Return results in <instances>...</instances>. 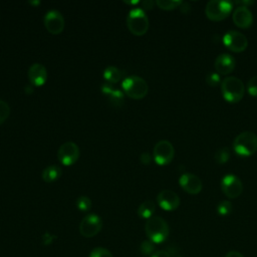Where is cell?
<instances>
[{"label": "cell", "instance_id": "obj_18", "mask_svg": "<svg viewBox=\"0 0 257 257\" xmlns=\"http://www.w3.org/2000/svg\"><path fill=\"white\" fill-rule=\"evenodd\" d=\"M61 168L57 165H50L48 167H46L42 173H41V177L42 180L46 183H52L54 181H56L60 176H61Z\"/></svg>", "mask_w": 257, "mask_h": 257}, {"label": "cell", "instance_id": "obj_13", "mask_svg": "<svg viewBox=\"0 0 257 257\" xmlns=\"http://www.w3.org/2000/svg\"><path fill=\"white\" fill-rule=\"evenodd\" d=\"M179 184L181 188L190 195L199 194L203 188L201 179L191 173L183 174L179 179Z\"/></svg>", "mask_w": 257, "mask_h": 257}, {"label": "cell", "instance_id": "obj_8", "mask_svg": "<svg viewBox=\"0 0 257 257\" xmlns=\"http://www.w3.org/2000/svg\"><path fill=\"white\" fill-rule=\"evenodd\" d=\"M102 228L101 218L94 213L87 214L82 218L79 224V232L85 238H91L97 235Z\"/></svg>", "mask_w": 257, "mask_h": 257}, {"label": "cell", "instance_id": "obj_29", "mask_svg": "<svg viewBox=\"0 0 257 257\" xmlns=\"http://www.w3.org/2000/svg\"><path fill=\"white\" fill-rule=\"evenodd\" d=\"M206 82L208 85H210L212 87H216L219 84L221 85V82H222L221 76L217 72H210L206 76Z\"/></svg>", "mask_w": 257, "mask_h": 257}, {"label": "cell", "instance_id": "obj_28", "mask_svg": "<svg viewBox=\"0 0 257 257\" xmlns=\"http://www.w3.org/2000/svg\"><path fill=\"white\" fill-rule=\"evenodd\" d=\"M88 257H113L111 252L103 247H95L93 248Z\"/></svg>", "mask_w": 257, "mask_h": 257}, {"label": "cell", "instance_id": "obj_11", "mask_svg": "<svg viewBox=\"0 0 257 257\" xmlns=\"http://www.w3.org/2000/svg\"><path fill=\"white\" fill-rule=\"evenodd\" d=\"M79 148L73 142L63 143L57 151V158L64 166H71L75 164L79 158Z\"/></svg>", "mask_w": 257, "mask_h": 257}, {"label": "cell", "instance_id": "obj_35", "mask_svg": "<svg viewBox=\"0 0 257 257\" xmlns=\"http://www.w3.org/2000/svg\"><path fill=\"white\" fill-rule=\"evenodd\" d=\"M234 4H236V5H238V6H242V7H247V8H248V6H250V5L254 4V1H251V0L235 1V2H233V5H234Z\"/></svg>", "mask_w": 257, "mask_h": 257}, {"label": "cell", "instance_id": "obj_2", "mask_svg": "<svg viewBox=\"0 0 257 257\" xmlns=\"http://www.w3.org/2000/svg\"><path fill=\"white\" fill-rule=\"evenodd\" d=\"M221 92L223 98L230 102H239L245 93V86L241 79L235 76H227L221 82Z\"/></svg>", "mask_w": 257, "mask_h": 257}, {"label": "cell", "instance_id": "obj_19", "mask_svg": "<svg viewBox=\"0 0 257 257\" xmlns=\"http://www.w3.org/2000/svg\"><path fill=\"white\" fill-rule=\"evenodd\" d=\"M123 74L124 72L115 66H107L103 70V78L105 79L106 82H109L111 84L121 80V78L123 77Z\"/></svg>", "mask_w": 257, "mask_h": 257}, {"label": "cell", "instance_id": "obj_12", "mask_svg": "<svg viewBox=\"0 0 257 257\" xmlns=\"http://www.w3.org/2000/svg\"><path fill=\"white\" fill-rule=\"evenodd\" d=\"M44 26L51 34H59L64 29V18L62 14L55 9H51L44 15Z\"/></svg>", "mask_w": 257, "mask_h": 257}, {"label": "cell", "instance_id": "obj_23", "mask_svg": "<svg viewBox=\"0 0 257 257\" xmlns=\"http://www.w3.org/2000/svg\"><path fill=\"white\" fill-rule=\"evenodd\" d=\"M183 1L180 0H157V6L162 10H174L179 8Z\"/></svg>", "mask_w": 257, "mask_h": 257}, {"label": "cell", "instance_id": "obj_26", "mask_svg": "<svg viewBox=\"0 0 257 257\" xmlns=\"http://www.w3.org/2000/svg\"><path fill=\"white\" fill-rule=\"evenodd\" d=\"M156 244L153 243L152 241H150L149 239L148 240H144L142 243H141V246H140V250L142 252L143 255H146V256H151L155 251H156Z\"/></svg>", "mask_w": 257, "mask_h": 257}, {"label": "cell", "instance_id": "obj_33", "mask_svg": "<svg viewBox=\"0 0 257 257\" xmlns=\"http://www.w3.org/2000/svg\"><path fill=\"white\" fill-rule=\"evenodd\" d=\"M156 4V2L152 1V0H144V1H141V5H142V9H146V10H151L153 9L154 5Z\"/></svg>", "mask_w": 257, "mask_h": 257}, {"label": "cell", "instance_id": "obj_6", "mask_svg": "<svg viewBox=\"0 0 257 257\" xmlns=\"http://www.w3.org/2000/svg\"><path fill=\"white\" fill-rule=\"evenodd\" d=\"M233 9V2L211 0L206 4L205 14L212 21H222L227 18Z\"/></svg>", "mask_w": 257, "mask_h": 257}, {"label": "cell", "instance_id": "obj_36", "mask_svg": "<svg viewBox=\"0 0 257 257\" xmlns=\"http://www.w3.org/2000/svg\"><path fill=\"white\" fill-rule=\"evenodd\" d=\"M179 9L181 10V12H182V13L187 14V13L191 10V6H190V4H189L188 2H182V4L180 5Z\"/></svg>", "mask_w": 257, "mask_h": 257}, {"label": "cell", "instance_id": "obj_32", "mask_svg": "<svg viewBox=\"0 0 257 257\" xmlns=\"http://www.w3.org/2000/svg\"><path fill=\"white\" fill-rule=\"evenodd\" d=\"M55 239V236L49 234L48 232H46L43 236H42V242L44 245H49L53 242V240Z\"/></svg>", "mask_w": 257, "mask_h": 257}, {"label": "cell", "instance_id": "obj_17", "mask_svg": "<svg viewBox=\"0 0 257 257\" xmlns=\"http://www.w3.org/2000/svg\"><path fill=\"white\" fill-rule=\"evenodd\" d=\"M215 70L220 75H227L235 68V59L228 53H221L215 59Z\"/></svg>", "mask_w": 257, "mask_h": 257}, {"label": "cell", "instance_id": "obj_21", "mask_svg": "<svg viewBox=\"0 0 257 257\" xmlns=\"http://www.w3.org/2000/svg\"><path fill=\"white\" fill-rule=\"evenodd\" d=\"M108 96V100L109 102L114 105L115 107H119L123 104L124 101V94L120 89H116V88H112L110 90V92L107 94Z\"/></svg>", "mask_w": 257, "mask_h": 257}, {"label": "cell", "instance_id": "obj_25", "mask_svg": "<svg viewBox=\"0 0 257 257\" xmlns=\"http://www.w3.org/2000/svg\"><path fill=\"white\" fill-rule=\"evenodd\" d=\"M232 209H233V206H232V203L230 201H227V200H224V201H221L218 205H217V213L220 215V216H228L231 212H232Z\"/></svg>", "mask_w": 257, "mask_h": 257}, {"label": "cell", "instance_id": "obj_16", "mask_svg": "<svg viewBox=\"0 0 257 257\" xmlns=\"http://www.w3.org/2000/svg\"><path fill=\"white\" fill-rule=\"evenodd\" d=\"M28 79L30 83L35 87L42 86L47 79V70L41 63H33L28 69Z\"/></svg>", "mask_w": 257, "mask_h": 257}, {"label": "cell", "instance_id": "obj_14", "mask_svg": "<svg viewBox=\"0 0 257 257\" xmlns=\"http://www.w3.org/2000/svg\"><path fill=\"white\" fill-rule=\"evenodd\" d=\"M158 205L165 211H174L180 206L179 196L171 190H163L157 196Z\"/></svg>", "mask_w": 257, "mask_h": 257}, {"label": "cell", "instance_id": "obj_40", "mask_svg": "<svg viewBox=\"0 0 257 257\" xmlns=\"http://www.w3.org/2000/svg\"><path fill=\"white\" fill-rule=\"evenodd\" d=\"M29 3H30V4H35V5H38L40 2H39V1H36V2H35V1H34V2H31V1H30Z\"/></svg>", "mask_w": 257, "mask_h": 257}, {"label": "cell", "instance_id": "obj_7", "mask_svg": "<svg viewBox=\"0 0 257 257\" xmlns=\"http://www.w3.org/2000/svg\"><path fill=\"white\" fill-rule=\"evenodd\" d=\"M175 157L174 146L166 140L159 141L153 150L154 161L160 166H166L170 164Z\"/></svg>", "mask_w": 257, "mask_h": 257}, {"label": "cell", "instance_id": "obj_22", "mask_svg": "<svg viewBox=\"0 0 257 257\" xmlns=\"http://www.w3.org/2000/svg\"><path fill=\"white\" fill-rule=\"evenodd\" d=\"M214 158H215L216 163H218L220 165L226 164L230 159V150H229V148L222 147V148L218 149L215 153Z\"/></svg>", "mask_w": 257, "mask_h": 257}, {"label": "cell", "instance_id": "obj_1", "mask_svg": "<svg viewBox=\"0 0 257 257\" xmlns=\"http://www.w3.org/2000/svg\"><path fill=\"white\" fill-rule=\"evenodd\" d=\"M145 231L150 241L155 244H161L167 240L170 233V228L168 223L162 217L153 216L147 220Z\"/></svg>", "mask_w": 257, "mask_h": 257}, {"label": "cell", "instance_id": "obj_38", "mask_svg": "<svg viewBox=\"0 0 257 257\" xmlns=\"http://www.w3.org/2000/svg\"><path fill=\"white\" fill-rule=\"evenodd\" d=\"M24 91L26 94H31L34 91V86L32 84L30 85H25L24 86Z\"/></svg>", "mask_w": 257, "mask_h": 257}, {"label": "cell", "instance_id": "obj_9", "mask_svg": "<svg viewBox=\"0 0 257 257\" xmlns=\"http://www.w3.org/2000/svg\"><path fill=\"white\" fill-rule=\"evenodd\" d=\"M221 190L227 198L236 199L242 194L243 185L237 176L227 174L221 180Z\"/></svg>", "mask_w": 257, "mask_h": 257}, {"label": "cell", "instance_id": "obj_37", "mask_svg": "<svg viewBox=\"0 0 257 257\" xmlns=\"http://www.w3.org/2000/svg\"><path fill=\"white\" fill-rule=\"evenodd\" d=\"M225 257H244V256H243L240 252L233 250V251H229V252L225 255Z\"/></svg>", "mask_w": 257, "mask_h": 257}, {"label": "cell", "instance_id": "obj_4", "mask_svg": "<svg viewBox=\"0 0 257 257\" xmlns=\"http://www.w3.org/2000/svg\"><path fill=\"white\" fill-rule=\"evenodd\" d=\"M121 88L125 95L134 99H142L149 92L147 81L138 75H130L122 79Z\"/></svg>", "mask_w": 257, "mask_h": 257}, {"label": "cell", "instance_id": "obj_10", "mask_svg": "<svg viewBox=\"0 0 257 257\" xmlns=\"http://www.w3.org/2000/svg\"><path fill=\"white\" fill-rule=\"evenodd\" d=\"M223 43L230 51L236 53L244 51L248 46L247 37L236 30H229L223 36Z\"/></svg>", "mask_w": 257, "mask_h": 257}, {"label": "cell", "instance_id": "obj_30", "mask_svg": "<svg viewBox=\"0 0 257 257\" xmlns=\"http://www.w3.org/2000/svg\"><path fill=\"white\" fill-rule=\"evenodd\" d=\"M247 92L254 97H257V75L249 79L247 83Z\"/></svg>", "mask_w": 257, "mask_h": 257}, {"label": "cell", "instance_id": "obj_31", "mask_svg": "<svg viewBox=\"0 0 257 257\" xmlns=\"http://www.w3.org/2000/svg\"><path fill=\"white\" fill-rule=\"evenodd\" d=\"M151 161H152V157L151 155L148 153V152H144L141 154L140 156V162L143 164V165H150L151 164Z\"/></svg>", "mask_w": 257, "mask_h": 257}, {"label": "cell", "instance_id": "obj_24", "mask_svg": "<svg viewBox=\"0 0 257 257\" xmlns=\"http://www.w3.org/2000/svg\"><path fill=\"white\" fill-rule=\"evenodd\" d=\"M75 205L79 211L87 212L91 208L92 203L87 196H79L75 201Z\"/></svg>", "mask_w": 257, "mask_h": 257}, {"label": "cell", "instance_id": "obj_27", "mask_svg": "<svg viewBox=\"0 0 257 257\" xmlns=\"http://www.w3.org/2000/svg\"><path fill=\"white\" fill-rule=\"evenodd\" d=\"M10 115V106L9 104L0 99V124H2L4 121L7 120V118Z\"/></svg>", "mask_w": 257, "mask_h": 257}, {"label": "cell", "instance_id": "obj_15", "mask_svg": "<svg viewBox=\"0 0 257 257\" xmlns=\"http://www.w3.org/2000/svg\"><path fill=\"white\" fill-rule=\"evenodd\" d=\"M232 19L234 24L242 29L249 28L253 23L252 12L247 7L237 6L232 14Z\"/></svg>", "mask_w": 257, "mask_h": 257}, {"label": "cell", "instance_id": "obj_20", "mask_svg": "<svg viewBox=\"0 0 257 257\" xmlns=\"http://www.w3.org/2000/svg\"><path fill=\"white\" fill-rule=\"evenodd\" d=\"M156 211V205L152 200L144 201L138 208V215L143 219H150L153 217Z\"/></svg>", "mask_w": 257, "mask_h": 257}, {"label": "cell", "instance_id": "obj_39", "mask_svg": "<svg viewBox=\"0 0 257 257\" xmlns=\"http://www.w3.org/2000/svg\"><path fill=\"white\" fill-rule=\"evenodd\" d=\"M123 3L125 4H132V5H135V4H141V1H123Z\"/></svg>", "mask_w": 257, "mask_h": 257}, {"label": "cell", "instance_id": "obj_5", "mask_svg": "<svg viewBox=\"0 0 257 257\" xmlns=\"http://www.w3.org/2000/svg\"><path fill=\"white\" fill-rule=\"evenodd\" d=\"M126 26L134 35L142 36L146 34L150 24L145 10L140 7L131 9L126 17Z\"/></svg>", "mask_w": 257, "mask_h": 257}, {"label": "cell", "instance_id": "obj_3", "mask_svg": "<svg viewBox=\"0 0 257 257\" xmlns=\"http://www.w3.org/2000/svg\"><path fill=\"white\" fill-rule=\"evenodd\" d=\"M233 150L240 157H250L257 151V136L253 132H242L233 141Z\"/></svg>", "mask_w": 257, "mask_h": 257}, {"label": "cell", "instance_id": "obj_34", "mask_svg": "<svg viewBox=\"0 0 257 257\" xmlns=\"http://www.w3.org/2000/svg\"><path fill=\"white\" fill-rule=\"evenodd\" d=\"M150 257H171L170 253L166 250H157Z\"/></svg>", "mask_w": 257, "mask_h": 257}]
</instances>
